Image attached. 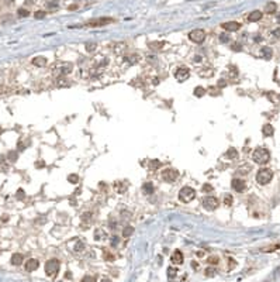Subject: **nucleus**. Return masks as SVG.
Returning a JSON list of instances; mask_svg holds the SVG:
<instances>
[{
  "mask_svg": "<svg viewBox=\"0 0 280 282\" xmlns=\"http://www.w3.org/2000/svg\"><path fill=\"white\" fill-rule=\"evenodd\" d=\"M90 216H92V213H90V212H87V213H83V214H82V222H87V223H89V222H90Z\"/></svg>",
  "mask_w": 280,
  "mask_h": 282,
  "instance_id": "34",
  "label": "nucleus"
},
{
  "mask_svg": "<svg viewBox=\"0 0 280 282\" xmlns=\"http://www.w3.org/2000/svg\"><path fill=\"white\" fill-rule=\"evenodd\" d=\"M203 206L206 210H216L217 207L220 206V202L218 199L214 198V196H206L203 199Z\"/></svg>",
  "mask_w": 280,
  "mask_h": 282,
  "instance_id": "7",
  "label": "nucleus"
},
{
  "mask_svg": "<svg viewBox=\"0 0 280 282\" xmlns=\"http://www.w3.org/2000/svg\"><path fill=\"white\" fill-rule=\"evenodd\" d=\"M17 198H19V199H24V192H23L21 189L17 192Z\"/></svg>",
  "mask_w": 280,
  "mask_h": 282,
  "instance_id": "50",
  "label": "nucleus"
},
{
  "mask_svg": "<svg viewBox=\"0 0 280 282\" xmlns=\"http://www.w3.org/2000/svg\"><path fill=\"white\" fill-rule=\"evenodd\" d=\"M108 23H113V19H108V17H100V19H92L86 23V26L89 27H102L106 26Z\"/></svg>",
  "mask_w": 280,
  "mask_h": 282,
  "instance_id": "8",
  "label": "nucleus"
},
{
  "mask_svg": "<svg viewBox=\"0 0 280 282\" xmlns=\"http://www.w3.org/2000/svg\"><path fill=\"white\" fill-rule=\"evenodd\" d=\"M17 14H19L20 17H27V16L30 14V12H27L26 9H19V12H17Z\"/></svg>",
  "mask_w": 280,
  "mask_h": 282,
  "instance_id": "33",
  "label": "nucleus"
},
{
  "mask_svg": "<svg viewBox=\"0 0 280 282\" xmlns=\"http://www.w3.org/2000/svg\"><path fill=\"white\" fill-rule=\"evenodd\" d=\"M6 220H9V216H6V214L1 216V222H6Z\"/></svg>",
  "mask_w": 280,
  "mask_h": 282,
  "instance_id": "55",
  "label": "nucleus"
},
{
  "mask_svg": "<svg viewBox=\"0 0 280 282\" xmlns=\"http://www.w3.org/2000/svg\"><path fill=\"white\" fill-rule=\"evenodd\" d=\"M203 191L204 192H211V191H213V186H211L210 183H206V185H203Z\"/></svg>",
  "mask_w": 280,
  "mask_h": 282,
  "instance_id": "40",
  "label": "nucleus"
},
{
  "mask_svg": "<svg viewBox=\"0 0 280 282\" xmlns=\"http://www.w3.org/2000/svg\"><path fill=\"white\" fill-rule=\"evenodd\" d=\"M34 17H35V19H44V17H45V12L39 10V12H37V13L34 14Z\"/></svg>",
  "mask_w": 280,
  "mask_h": 282,
  "instance_id": "38",
  "label": "nucleus"
},
{
  "mask_svg": "<svg viewBox=\"0 0 280 282\" xmlns=\"http://www.w3.org/2000/svg\"><path fill=\"white\" fill-rule=\"evenodd\" d=\"M95 238L96 240H99V241L104 240V238H106V231L102 230V229H97V230L95 231Z\"/></svg>",
  "mask_w": 280,
  "mask_h": 282,
  "instance_id": "22",
  "label": "nucleus"
},
{
  "mask_svg": "<svg viewBox=\"0 0 280 282\" xmlns=\"http://www.w3.org/2000/svg\"><path fill=\"white\" fill-rule=\"evenodd\" d=\"M262 54H263V57L266 58V59H270V58H272V50L267 48V47L262 48Z\"/></svg>",
  "mask_w": 280,
  "mask_h": 282,
  "instance_id": "27",
  "label": "nucleus"
},
{
  "mask_svg": "<svg viewBox=\"0 0 280 282\" xmlns=\"http://www.w3.org/2000/svg\"><path fill=\"white\" fill-rule=\"evenodd\" d=\"M9 20H11V16H4V17H0V23L3 24V23L9 21Z\"/></svg>",
  "mask_w": 280,
  "mask_h": 282,
  "instance_id": "44",
  "label": "nucleus"
},
{
  "mask_svg": "<svg viewBox=\"0 0 280 282\" xmlns=\"http://www.w3.org/2000/svg\"><path fill=\"white\" fill-rule=\"evenodd\" d=\"M235 267V261L234 260H229V268H234Z\"/></svg>",
  "mask_w": 280,
  "mask_h": 282,
  "instance_id": "53",
  "label": "nucleus"
},
{
  "mask_svg": "<svg viewBox=\"0 0 280 282\" xmlns=\"http://www.w3.org/2000/svg\"><path fill=\"white\" fill-rule=\"evenodd\" d=\"M26 3H27V4H31V3H32V0H27Z\"/></svg>",
  "mask_w": 280,
  "mask_h": 282,
  "instance_id": "57",
  "label": "nucleus"
},
{
  "mask_svg": "<svg viewBox=\"0 0 280 282\" xmlns=\"http://www.w3.org/2000/svg\"><path fill=\"white\" fill-rule=\"evenodd\" d=\"M170 261H172L173 264H176V265H180V264H183V254L180 253L179 250H176L175 253L172 254V257H170Z\"/></svg>",
  "mask_w": 280,
  "mask_h": 282,
  "instance_id": "13",
  "label": "nucleus"
},
{
  "mask_svg": "<svg viewBox=\"0 0 280 282\" xmlns=\"http://www.w3.org/2000/svg\"><path fill=\"white\" fill-rule=\"evenodd\" d=\"M7 157H9V160H10V161H16V160H17V153L10 151V153L7 154Z\"/></svg>",
  "mask_w": 280,
  "mask_h": 282,
  "instance_id": "35",
  "label": "nucleus"
},
{
  "mask_svg": "<svg viewBox=\"0 0 280 282\" xmlns=\"http://www.w3.org/2000/svg\"><path fill=\"white\" fill-rule=\"evenodd\" d=\"M214 274H216V269L214 268H207L206 269V275L207 276H214Z\"/></svg>",
  "mask_w": 280,
  "mask_h": 282,
  "instance_id": "39",
  "label": "nucleus"
},
{
  "mask_svg": "<svg viewBox=\"0 0 280 282\" xmlns=\"http://www.w3.org/2000/svg\"><path fill=\"white\" fill-rule=\"evenodd\" d=\"M82 282H96V278L95 276H85Z\"/></svg>",
  "mask_w": 280,
  "mask_h": 282,
  "instance_id": "42",
  "label": "nucleus"
},
{
  "mask_svg": "<svg viewBox=\"0 0 280 282\" xmlns=\"http://www.w3.org/2000/svg\"><path fill=\"white\" fill-rule=\"evenodd\" d=\"M68 181H69L70 183H76L77 181H79V178H77V175H69V176H68Z\"/></svg>",
  "mask_w": 280,
  "mask_h": 282,
  "instance_id": "36",
  "label": "nucleus"
},
{
  "mask_svg": "<svg viewBox=\"0 0 280 282\" xmlns=\"http://www.w3.org/2000/svg\"><path fill=\"white\" fill-rule=\"evenodd\" d=\"M32 64L35 65V66H45L47 65V58L44 57H37L32 59Z\"/></svg>",
  "mask_w": 280,
  "mask_h": 282,
  "instance_id": "18",
  "label": "nucleus"
},
{
  "mask_svg": "<svg viewBox=\"0 0 280 282\" xmlns=\"http://www.w3.org/2000/svg\"><path fill=\"white\" fill-rule=\"evenodd\" d=\"M262 133H263V135H266V137H270V135H273L274 128L272 127L270 124H266V126H263V128H262Z\"/></svg>",
  "mask_w": 280,
  "mask_h": 282,
  "instance_id": "17",
  "label": "nucleus"
},
{
  "mask_svg": "<svg viewBox=\"0 0 280 282\" xmlns=\"http://www.w3.org/2000/svg\"><path fill=\"white\" fill-rule=\"evenodd\" d=\"M280 248V244H276V245H270V247H266V248H262L263 253H272L273 250H277Z\"/></svg>",
  "mask_w": 280,
  "mask_h": 282,
  "instance_id": "30",
  "label": "nucleus"
},
{
  "mask_svg": "<svg viewBox=\"0 0 280 282\" xmlns=\"http://www.w3.org/2000/svg\"><path fill=\"white\" fill-rule=\"evenodd\" d=\"M276 10H277V4H276L274 1H269L266 6H265V12H266L267 14H273Z\"/></svg>",
  "mask_w": 280,
  "mask_h": 282,
  "instance_id": "16",
  "label": "nucleus"
},
{
  "mask_svg": "<svg viewBox=\"0 0 280 282\" xmlns=\"http://www.w3.org/2000/svg\"><path fill=\"white\" fill-rule=\"evenodd\" d=\"M104 258H106V260H110V261H113V260H114L113 254H110V253H107V251H104Z\"/></svg>",
  "mask_w": 280,
  "mask_h": 282,
  "instance_id": "43",
  "label": "nucleus"
},
{
  "mask_svg": "<svg viewBox=\"0 0 280 282\" xmlns=\"http://www.w3.org/2000/svg\"><path fill=\"white\" fill-rule=\"evenodd\" d=\"M204 93H206V90H204L203 88H201V86H198V88H196V89H194V96L201 97V96L204 95Z\"/></svg>",
  "mask_w": 280,
  "mask_h": 282,
  "instance_id": "29",
  "label": "nucleus"
},
{
  "mask_svg": "<svg viewBox=\"0 0 280 282\" xmlns=\"http://www.w3.org/2000/svg\"><path fill=\"white\" fill-rule=\"evenodd\" d=\"M221 27L224 30H227V31H238L241 28V24L236 23V21H227V23H223Z\"/></svg>",
  "mask_w": 280,
  "mask_h": 282,
  "instance_id": "11",
  "label": "nucleus"
},
{
  "mask_svg": "<svg viewBox=\"0 0 280 282\" xmlns=\"http://www.w3.org/2000/svg\"><path fill=\"white\" fill-rule=\"evenodd\" d=\"M142 191H144V193H145V195H152V193H153V186H152V183H149V182L144 183V186H142Z\"/></svg>",
  "mask_w": 280,
  "mask_h": 282,
  "instance_id": "23",
  "label": "nucleus"
},
{
  "mask_svg": "<svg viewBox=\"0 0 280 282\" xmlns=\"http://www.w3.org/2000/svg\"><path fill=\"white\" fill-rule=\"evenodd\" d=\"M224 205L232 206V196H231V195H225V196H224Z\"/></svg>",
  "mask_w": 280,
  "mask_h": 282,
  "instance_id": "31",
  "label": "nucleus"
},
{
  "mask_svg": "<svg viewBox=\"0 0 280 282\" xmlns=\"http://www.w3.org/2000/svg\"><path fill=\"white\" fill-rule=\"evenodd\" d=\"M111 244L115 247V245L118 244V237H113V238H111Z\"/></svg>",
  "mask_w": 280,
  "mask_h": 282,
  "instance_id": "51",
  "label": "nucleus"
},
{
  "mask_svg": "<svg viewBox=\"0 0 280 282\" xmlns=\"http://www.w3.org/2000/svg\"><path fill=\"white\" fill-rule=\"evenodd\" d=\"M261 19H262V12H259V10H255V12H252V13L248 16V21H251V23L259 21Z\"/></svg>",
  "mask_w": 280,
  "mask_h": 282,
  "instance_id": "15",
  "label": "nucleus"
},
{
  "mask_svg": "<svg viewBox=\"0 0 280 282\" xmlns=\"http://www.w3.org/2000/svg\"><path fill=\"white\" fill-rule=\"evenodd\" d=\"M232 188H234V191H236V192H243L245 191V188H246V185H245V181L243 179H232Z\"/></svg>",
  "mask_w": 280,
  "mask_h": 282,
  "instance_id": "12",
  "label": "nucleus"
},
{
  "mask_svg": "<svg viewBox=\"0 0 280 282\" xmlns=\"http://www.w3.org/2000/svg\"><path fill=\"white\" fill-rule=\"evenodd\" d=\"M277 23H280V16H279V17H277Z\"/></svg>",
  "mask_w": 280,
  "mask_h": 282,
  "instance_id": "59",
  "label": "nucleus"
},
{
  "mask_svg": "<svg viewBox=\"0 0 280 282\" xmlns=\"http://www.w3.org/2000/svg\"><path fill=\"white\" fill-rule=\"evenodd\" d=\"M125 59H127L128 62H131V64H135L137 59H138V55H131V57H127Z\"/></svg>",
  "mask_w": 280,
  "mask_h": 282,
  "instance_id": "37",
  "label": "nucleus"
},
{
  "mask_svg": "<svg viewBox=\"0 0 280 282\" xmlns=\"http://www.w3.org/2000/svg\"><path fill=\"white\" fill-rule=\"evenodd\" d=\"M211 95H218V88H210Z\"/></svg>",
  "mask_w": 280,
  "mask_h": 282,
  "instance_id": "47",
  "label": "nucleus"
},
{
  "mask_svg": "<svg viewBox=\"0 0 280 282\" xmlns=\"http://www.w3.org/2000/svg\"><path fill=\"white\" fill-rule=\"evenodd\" d=\"M232 50H234V51H241V45H239V44H234V45H232Z\"/></svg>",
  "mask_w": 280,
  "mask_h": 282,
  "instance_id": "49",
  "label": "nucleus"
},
{
  "mask_svg": "<svg viewBox=\"0 0 280 282\" xmlns=\"http://www.w3.org/2000/svg\"><path fill=\"white\" fill-rule=\"evenodd\" d=\"M86 48H87V51H93V50L96 48V45L90 42V44H86Z\"/></svg>",
  "mask_w": 280,
  "mask_h": 282,
  "instance_id": "46",
  "label": "nucleus"
},
{
  "mask_svg": "<svg viewBox=\"0 0 280 282\" xmlns=\"http://www.w3.org/2000/svg\"><path fill=\"white\" fill-rule=\"evenodd\" d=\"M194 196H196V191L193 188H190V186H183L180 189V192H179V199L182 202H185V203L191 202L194 199Z\"/></svg>",
  "mask_w": 280,
  "mask_h": 282,
  "instance_id": "4",
  "label": "nucleus"
},
{
  "mask_svg": "<svg viewBox=\"0 0 280 282\" xmlns=\"http://www.w3.org/2000/svg\"><path fill=\"white\" fill-rule=\"evenodd\" d=\"M114 188H115V191H117V192L122 193V192H125V191H127V183H125V182H115Z\"/></svg>",
  "mask_w": 280,
  "mask_h": 282,
  "instance_id": "20",
  "label": "nucleus"
},
{
  "mask_svg": "<svg viewBox=\"0 0 280 282\" xmlns=\"http://www.w3.org/2000/svg\"><path fill=\"white\" fill-rule=\"evenodd\" d=\"M11 264H13V265H21V264H23V255H21V254H13V257H11Z\"/></svg>",
  "mask_w": 280,
  "mask_h": 282,
  "instance_id": "19",
  "label": "nucleus"
},
{
  "mask_svg": "<svg viewBox=\"0 0 280 282\" xmlns=\"http://www.w3.org/2000/svg\"><path fill=\"white\" fill-rule=\"evenodd\" d=\"M220 40H221V42H228L229 37L227 35V34H221V35H220Z\"/></svg>",
  "mask_w": 280,
  "mask_h": 282,
  "instance_id": "41",
  "label": "nucleus"
},
{
  "mask_svg": "<svg viewBox=\"0 0 280 282\" xmlns=\"http://www.w3.org/2000/svg\"><path fill=\"white\" fill-rule=\"evenodd\" d=\"M77 9V4H72V6H69V10H76Z\"/></svg>",
  "mask_w": 280,
  "mask_h": 282,
  "instance_id": "54",
  "label": "nucleus"
},
{
  "mask_svg": "<svg viewBox=\"0 0 280 282\" xmlns=\"http://www.w3.org/2000/svg\"><path fill=\"white\" fill-rule=\"evenodd\" d=\"M176 274H178V272H176V269H175V268H172V267H170V268H168V276H169V278H175Z\"/></svg>",
  "mask_w": 280,
  "mask_h": 282,
  "instance_id": "32",
  "label": "nucleus"
},
{
  "mask_svg": "<svg viewBox=\"0 0 280 282\" xmlns=\"http://www.w3.org/2000/svg\"><path fill=\"white\" fill-rule=\"evenodd\" d=\"M213 73H214V70L211 69V68H210V69L207 68V69H203V70H200V72H198V75H200V76H203V78H210V76H213Z\"/></svg>",
  "mask_w": 280,
  "mask_h": 282,
  "instance_id": "24",
  "label": "nucleus"
},
{
  "mask_svg": "<svg viewBox=\"0 0 280 282\" xmlns=\"http://www.w3.org/2000/svg\"><path fill=\"white\" fill-rule=\"evenodd\" d=\"M59 271V261L58 260H49L45 264V272L48 276H55Z\"/></svg>",
  "mask_w": 280,
  "mask_h": 282,
  "instance_id": "5",
  "label": "nucleus"
},
{
  "mask_svg": "<svg viewBox=\"0 0 280 282\" xmlns=\"http://www.w3.org/2000/svg\"><path fill=\"white\" fill-rule=\"evenodd\" d=\"M227 157L231 158V160H236V158H238V151H236L235 148H229L228 151H227Z\"/></svg>",
  "mask_w": 280,
  "mask_h": 282,
  "instance_id": "25",
  "label": "nucleus"
},
{
  "mask_svg": "<svg viewBox=\"0 0 280 282\" xmlns=\"http://www.w3.org/2000/svg\"><path fill=\"white\" fill-rule=\"evenodd\" d=\"M272 34H273V37H276V38H279V37H280V30H279V28H277V30H274V31L272 32Z\"/></svg>",
  "mask_w": 280,
  "mask_h": 282,
  "instance_id": "48",
  "label": "nucleus"
},
{
  "mask_svg": "<svg viewBox=\"0 0 280 282\" xmlns=\"http://www.w3.org/2000/svg\"><path fill=\"white\" fill-rule=\"evenodd\" d=\"M162 178H163L166 182L172 183V182H175V181L179 178V172L176 169H165L163 173H162Z\"/></svg>",
  "mask_w": 280,
  "mask_h": 282,
  "instance_id": "9",
  "label": "nucleus"
},
{
  "mask_svg": "<svg viewBox=\"0 0 280 282\" xmlns=\"http://www.w3.org/2000/svg\"><path fill=\"white\" fill-rule=\"evenodd\" d=\"M132 233H134V229L131 227V226H127V227L122 230V236H124V237H130Z\"/></svg>",
  "mask_w": 280,
  "mask_h": 282,
  "instance_id": "28",
  "label": "nucleus"
},
{
  "mask_svg": "<svg viewBox=\"0 0 280 282\" xmlns=\"http://www.w3.org/2000/svg\"><path fill=\"white\" fill-rule=\"evenodd\" d=\"M208 263H210V264H217V263H218V258H217V257H210V258H208Z\"/></svg>",
  "mask_w": 280,
  "mask_h": 282,
  "instance_id": "45",
  "label": "nucleus"
},
{
  "mask_svg": "<svg viewBox=\"0 0 280 282\" xmlns=\"http://www.w3.org/2000/svg\"><path fill=\"white\" fill-rule=\"evenodd\" d=\"M189 38H190V41L196 42V44H201L206 40V31L201 30V28H196V30L189 32Z\"/></svg>",
  "mask_w": 280,
  "mask_h": 282,
  "instance_id": "6",
  "label": "nucleus"
},
{
  "mask_svg": "<svg viewBox=\"0 0 280 282\" xmlns=\"http://www.w3.org/2000/svg\"><path fill=\"white\" fill-rule=\"evenodd\" d=\"M252 158H254V161L256 162V164L265 165V164H267L269 160H270V153L267 151L266 148H258V150H255L254 151Z\"/></svg>",
  "mask_w": 280,
  "mask_h": 282,
  "instance_id": "1",
  "label": "nucleus"
},
{
  "mask_svg": "<svg viewBox=\"0 0 280 282\" xmlns=\"http://www.w3.org/2000/svg\"><path fill=\"white\" fill-rule=\"evenodd\" d=\"M160 167H162V162H160V161H158V160H153V161H151V162H149V168H151V169H153V171H155V169H158V168H160Z\"/></svg>",
  "mask_w": 280,
  "mask_h": 282,
  "instance_id": "26",
  "label": "nucleus"
},
{
  "mask_svg": "<svg viewBox=\"0 0 280 282\" xmlns=\"http://www.w3.org/2000/svg\"><path fill=\"white\" fill-rule=\"evenodd\" d=\"M72 70V64L69 62H57L52 68V75L54 76H64Z\"/></svg>",
  "mask_w": 280,
  "mask_h": 282,
  "instance_id": "2",
  "label": "nucleus"
},
{
  "mask_svg": "<svg viewBox=\"0 0 280 282\" xmlns=\"http://www.w3.org/2000/svg\"><path fill=\"white\" fill-rule=\"evenodd\" d=\"M165 47L163 41H155V42H149V48L151 50H162Z\"/></svg>",
  "mask_w": 280,
  "mask_h": 282,
  "instance_id": "21",
  "label": "nucleus"
},
{
  "mask_svg": "<svg viewBox=\"0 0 280 282\" xmlns=\"http://www.w3.org/2000/svg\"><path fill=\"white\" fill-rule=\"evenodd\" d=\"M35 167H37V168H39V167H41V168L45 167V162H42V161H41V162H37V164H35Z\"/></svg>",
  "mask_w": 280,
  "mask_h": 282,
  "instance_id": "52",
  "label": "nucleus"
},
{
  "mask_svg": "<svg viewBox=\"0 0 280 282\" xmlns=\"http://www.w3.org/2000/svg\"><path fill=\"white\" fill-rule=\"evenodd\" d=\"M1 133H3V130H1V127H0V134H1Z\"/></svg>",
  "mask_w": 280,
  "mask_h": 282,
  "instance_id": "60",
  "label": "nucleus"
},
{
  "mask_svg": "<svg viewBox=\"0 0 280 282\" xmlns=\"http://www.w3.org/2000/svg\"><path fill=\"white\" fill-rule=\"evenodd\" d=\"M102 282H111V281H110V279H103Z\"/></svg>",
  "mask_w": 280,
  "mask_h": 282,
  "instance_id": "58",
  "label": "nucleus"
},
{
  "mask_svg": "<svg viewBox=\"0 0 280 282\" xmlns=\"http://www.w3.org/2000/svg\"><path fill=\"white\" fill-rule=\"evenodd\" d=\"M203 254H204L203 251H200V253H198V251H197V257H203Z\"/></svg>",
  "mask_w": 280,
  "mask_h": 282,
  "instance_id": "56",
  "label": "nucleus"
},
{
  "mask_svg": "<svg viewBox=\"0 0 280 282\" xmlns=\"http://www.w3.org/2000/svg\"><path fill=\"white\" fill-rule=\"evenodd\" d=\"M38 267H39V263L37 261V260H34V258L28 260V261L26 263V269L27 271H30V272H31V271H35Z\"/></svg>",
  "mask_w": 280,
  "mask_h": 282,
  "instance_id": "14",
  "label": "nucleus"
},
{
  "mask_svg": "<svg viewBox=\"0 0 280 282\" xmlns=\"http://www.w3.org/2000/svg\"><path fill=\"white\" fill-rule=\"evenodd\" d=\"M273 178V171L269 168H263L259 172L256 173V182L259 185H267Z\"/></svg>",
  "mask_w": 280,
  "mask_h": 282,
  "instance_id": "3",
  "label": "nucleus"
},
{
  "mask_svg": "<svg viewBox=\"0 0 280 282\" xmlns=\"http://www.w3.org/2000/svg\"><path fill=\"white\" fill-rule=\"evenodd\" d=\"M189 76H190V70L187 69V68H179V69L175 72V78H176V81H179V82H185Z\"/></svg>",
  "mask_w": 280,
  "mask_h": 282,
  "instance_id": "10",
  "label": "nucleus"
}]
</instances>
